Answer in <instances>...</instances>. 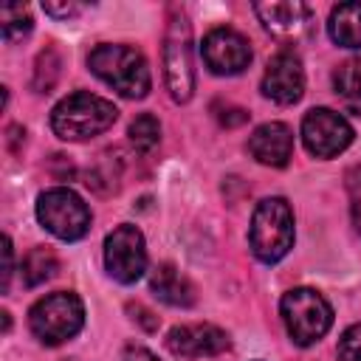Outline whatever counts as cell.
Masks as SVG:
<instances>
[{
	"mask_svg": "<svg viewBox=\"0 0 361 361\" xmlns=\"http://www.w3.org/2000/svg\"><path fill=\"white\" fill-rule=\"evenodd\" d=\"M87 65L104 85H110L124 99H144L152 87L149 65L144 54L133 45H96L87 56Z\"/></svg>",
	"mask_w": 361,
	"mask_h": 361,
	"instance_id": "1",
	"label": "cell"
},
{
	"mask_svg": "<svg viewBox=\"0 0 361 361\" xmlns=\"http://www.w3.org/2000/svg\"><path fill=\"white\" fill-rule=\"evenodd\" d=\"M116 118H118V110L113 102L87 90H79L56 102V107L51 110V130L62 141H87L110 130Z\"/></svg>",
	"mask_w": 361,
	"mask_h": 361,
	"instance_id": "2",
	"label": "cell"
},
{
	"mask_svg": "<svg viewBox=\"0 0 361 361\" xmlns=\"http://www.w3.org/2000/svg\"><path fill=\"white\" fill-rule=\"evenodd\" d=\"M251 251L259 262H279L293 248V212L285 197H265L257 203L251 228Z\"/></svg>",
	"mask_w": 361,
	"mask_h": 361,
	"instance_id": "3",
	"label": "cell"
},
{
	"mask_svg": "<svg viewBox=\"0 0 361 361\" xmlns=\"http://www.w3.org/2000/svg\"><path fill=\"white\" fill-rule=\"evenodd\" d=\"M279 313H282V322H285V330H288L290 341L299 344V347L316 344L319 338L327 336V330L333 324L330 302L313 288L288 290L279 302Z\"/></svg>",
	"mask_w": 361,
	"mask_h": 361,
	"instance_id": "4",
	"label": "cell"
},
{
	"mask_svg": "<svg viewBox=\"0 0 361 361\" xmlns=\"http://www.w3.org/2000/svg\"><path fill=\"white\" fill-rule=\"evenodd\" d=\"M85 324V305L71 290H56L42 299H37L28 310V327L31 333L48 344L56 347L68 338H73Z\"/></svg>",
	"mask_w": 361,
	"mask_h": 361,
	"instance_id": "5",
	"label": "cell"
},
{
	"mask_svg": "<svg viewBox=\"0 0 361 361\" xmlns=\"http://www.w3.org/2000/svg\"><path fill=\"white\" fill-rule=\"evenodd\" d=\"M164 76L175 102H189L195 93V59H192V25L183 11L169 14L164 34Z\"/></svg>",
	"mask_w": 361,
	"mask_h": 361,
	"instance_id": "6",
	"label": "cell"
},
{
	"mask_svg": "<svg viewBox=\"0 0 361 361\" xmlns=\"http://www.w3.org/2000/svg\"><path fill=\"white\" fill-rule=\"evenodd\" d=\"M37 220L59 240H82L90 231V209L87 203L68 186H54L37 197Z\"/></svg>",
	"mask_w": 361,
	"mask_h": 361,
	"instance_id": "7",
	"label": "cell"
},
{
	"mask_svg": "<svg viewBox=\"0 0 361 361\" xmlns=\"http://www.w3.org/2000/svg\"><path fill=\"white\" fill-rule=\"evenodd\" d=\"M104 268L121 285H133L144 276L147 245H144V234L135 226H130V223L116 226L104 237Z\"/></svg>",
	"mask_w": 361,
	"mask_h": 361,
	"instance_id": "8",
	"label": "cell"
},
{
	"mask_svg": "<svg viewBox=\"0 0 361 361\" xmlns=\"http://www.w3.org/2000/svg\"><path fill=\"white\" fill-rule=\"evenodd\" d=\"M353 127L350 121L330 110V107H313L302 118V141L305 149L316 158H336L353 144Z\"/></svg>",
	"mask_w": 361,
	"mask_h": 361,
	"instance_id": "9",
	"label": "cell"
},
{
	"mask_svg": "<svg viewBox=\"0 0 361 361\" xmlns=\"http://www.w3.org/2000/svg\"><path fill=\"white\" fill-rule=\"evenodd\" d=\"M200 54H203L206 68L212 73H217V76H234V73H243L251 65V45H248V39L240 31L226 28V25L212 28L203 37Z\"/></svg>",
	"mask_w": 361,
	"mask_h": 361,
	"instance_id": "10",
	"label": "cell"
},
{
	"mask_svg": "<svg viewBox=\"0 0 361 361\" xmlns=\"http://www.w3.org/2000/svg\"><path fill=\"white\" fill-rule=\"evenodd\" d=\"M254 14L259 17L262 28L282 42H296L310 34L313 11L307 3L288 0V3H254Z\"/></svg>",
	"mask_w": 361,
	"mask_h": 361,
	"instance_id": "11",
	"label": "cell"
},
{
	"mask_svg": "<svg viewBox=\"0 0 361 361\" xmlns=\"http://www.w3.org/2000/svg\"><path fill=\"white\" fill-rule=\"evenodd\" d=\"M305 93V71L296 54L279 51L262 73V96L276 104H296Z\"/></svg>",
	"mask_w": 361,
	"mask_h": 361,
	"instance_id": "12",
	"label": "cell"
},
{
	"mask_svg": "<svg viewBox=\"0 0 361 361\" xmlns=\"http://www.w3.org/2000/svg\"><path fill=\"white\" fill-rule=\"evenodd\" d=\"M166 347L178 358H212L231 347L228 333L217 324H180L166 336Z\"/></svg>",
	"mask_w": 361,
	"mask_h": 361,
	"instance_id": "13",
	"label": "cell"
},
{
	"mask_svg": "<svg viewBox=\"0 0 361 361\" xmlns=\"http://www.w3.org/2000/svg\"><path fill=\"white\" fill-rule=\"evenodd\" d=\"M248 152L262 166H285L293 155V133L282 121H265L259 124L248 138Z\"/></svg>",
	"mask_w": 361,
	"mask_h": 361,
	"instance_id": "14",
	"label": "cell"
},
{
	"mask_svg": "<svg viewBox=\"0 0 361 361\" xmlns=\"http://www.w3.org/2000/svg\"><path fill=\"white\" fill-rule=\"evenodd\" d=\"M149 290L164 305H172V307H192L195 305V285L172 262L155 265V271L149 274Z\"/></svg>",
	"mask_w": 361,
	"mask_h": 361,
	"instance_id": "15",
	"label": "cell"
},
{
	"mask_svg": "<svg viewBox=\"0 0 361 361\" xmlns=\"http://www.w3.org/2000/svg\"><path fill=\"white\" fill-rule=\"evenodd\" d=\"M327 34L341 48H361V3H338L330 11Z\"/></svg>",
	"mask_w": 361,
	"mask_h": 361,
	"instance_id": "16",
	"label": "cell"
},
{
	"mask_svg": "<svg viewBox=\"0 0 361 361\" xmlns=\"http://www.w3.org/2000/svg\"><path fill=\"white\" fill-rule=\"evenodd\" d=\"M333 93L347 113L361 116V56H350L333 71Z\"/></svg>",
	"mask_w": 361,
	"mask_h": 361,
	"instance_id": "17",
	"label": "cell"
},
{
	"mask_svg": "<svg viewBox=\"0 0 361 361\" xmlns=\"http://www.w3.org/2000/svg\"><path fill=\"white\" fill-rule=\"evenodd\" d=\"M56 271H59V259H56V254H54L51 248H45V245L31 248V251L23 257V262H20V274H23V282H25L28 288H37V285L48 282Z\"/></svg>",
	"mask_w": 361,
	"mask_h": 361,
	"instance_id": "18",
	"label": "cell"
},
{
	"mask_svg": "<svg viewBox=\"0 0 361 361\" xmlns=\"http://www.w3.org/2000/svg\"><path fill=\"white\" fill-rule=\"evenodd\" d=\"M31 25H34V20H31V14H28L25 6H20V3H6V6L0 8V31H3V39H6V42L23 39V37L31 31Z\"/></svg>",
	"mask_w": 361,
	"mask_h": 361,
	"instance_id": "19",
	"label": "cell"
},
{
	"mask_svg": "<svg viewBox=\"0 0 361 361\" xmlns=\"http://www.w3.org/2000/svg\"><path fill=\"white\" fill-rule=\"evenodd\" d=\"M127 135H130V144H133L138 152H149V149H155L158 141H161V124H158V118H155L152 113H141V116H135V118L130 121Z\"/></svg>",
	"mask_w": 361,
	"mask_h": 361,
	"instance_id": "20",
	"label": "cell"
},
{
	"mask_svg": "<svg viewBox=\"0 0 361 361\" xmlns=\"http://www.w3.org/2000/svg\"><path fill=\"white\" fill-rule=\"evenodd\" d=\"M338 358L341 361H361V322L341 333V338H338Z\"/></svg>",
	"mask_w": 361,
	"mask_h": 361,
	"instance_id": "21",
	"label": "cell"
},
{
	"mask_svg": "<svg viewBox=\"0 0 361 361\" xmlns=\"http://www.w3.org/2000/svg\"><path fill=\"white\" fill-rule=\"evenodd\" d=\"M347 192H350V214L353 226L361 231V166L347 175Z\"/></svg>",
	"mask_w": 361,
	"mask_h": 361,
	"instance_id": "22",
	"label": "cell"
},
{
	"mask_svg": "<svg viewBox=\"0 0 361 361\" xmlns=\"http://www.w3.org/2000/svg\"><path fill=\"white\" fill-rule=\"evenodd\" d=\"M42 8H45V14H51V17H76V14L85 11L82 3H56V0L42 3Z\"/></svg>",
	"mask_w": 361,
	"mask_h": 361,
	"instance_id": "23",
	"label": "cell"
},
{
	"mask_svg": "<svg viewBox=\"0 0 361 361\" xmlns=\"http://www.w3.org/2000/svg\"><path fill=\"white\" fill-rule=\"evenodd\" d=\"M11 274H14V251H11V240L3 237V293L11 285Z\"/></svg>",
	"mask_w": 361,
	"mask_h": 361,
	"instance_id": "24",
	"label": "cell"
},
{
	"mask_svg": "<svg viewBox=\"0 0 361 361\" xmlns=\"http://www.w3.org/2000/svg\"><path fill=\"white\" fill-rule=\"evenodd\" d=\"M124 361H161V358L152 350H147V347H127Z\"/></svg>",
	"mask_w": 361,
	"mask_h": 361,
	"instance_id": "25",
	"label": "cell"
}]
</instances>
